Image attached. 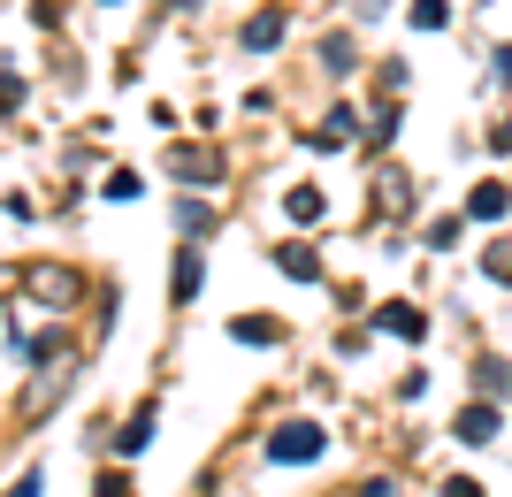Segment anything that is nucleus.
Listing matches in <instances>:
<instances>
[{"label":"nucleus","instance_id":"10","mask_svg":"<svg viewBox=\"0 0 512 497\" xmlns=\"http://www.w3.org/2000/svg\"><path fill=\"white\" fill-rule=\"evenodd\" d=\"M245 46H253V54H268V46H283V16H276V8L245 23Z\"/></svg>","mask_w":512,"mask_h":497},{"label":"nucleus","instance_id":"12","mask_svg":"<svg viewBox=\"0 0 512 497\" xmlns=\"http://www.w3.org/2000/svg\"><path fill=\"white\" fill-rule=\"evenodd\" d=\"M444 23H451L444 0H413V31H444Z\"/></svg>","mask_w":512,"mask_h":497},{"label":"nucleus","instance_id":"21","mask_svg":"<svg viewBox=\"0 0 512 497\" xmlns=\"http://www.w3.org/2000/svg\"><path fill=\"white\" fill-rule=\"evenodd\" d=\"M497 77H505V85H512V46H497Z\"/></svg>","mask_w":512,"mask_h":497},{"label":"nucleus","instance_id":"7","mask_svg":"<svg viewBox=\"0 0 512 497\" xmlns=\"http://www.w3.org/2000/svg\"><path fill=\"white\" fill-rule=\"evenodd\" d=\"M321 207H329V199H321L314 184H291V192H283V215L291 222H321Z\"/></svg>","mask_w":512,"mask_h":497},{"label":"nucleus","instance_id":"16","mask_svg":"<svg viewBox=\"0 0 512 497\" xmlns=\"http://www.w3.org/2000/svg\"><path fill=\"white\" fill-rule=\"evenodd\" d=\"M482 390H490V398H505V390H512V375L497 368V360H482Z\"/></svg>","mask_w":512,"mask_h":497},{"label":"nucleus","instance_id":"17","mask_svg":"<svg viewBox=\"0 0 512 497\" xmlns=\"http://www.w3.org/2000/svg\"><path fill=\"white\" fill-rule=\"evenodd\" d=\"M482 268H490L497 283H512V245H490V260H482Z\"/></svg>","mask_w":512,"mask_h":497},{"label":"nucleus","instance_id":"14","mask_svg":"<svg viewBox=\"0 0 512 497\" xmlns=\"http://www.w3.org/2000/svg\"><path fill=\"white\" fill-rule=\"evenodd\" d=\"M428 245H436V253H451V245H459V215H444V222H428Z\"/></svg>","mask_w":512,"mask_h":497},{"label":"nucleus","instance_id":"19","mask_svg":"<svg viewBox=\"0 0 512 497\" xmlns=\"http://www.w3.org/2000/svg\"><path fill=\"white\" fill-rule=\"evenodd\" d=\"M444 497H490V490H482V482H467V475H451V482H444Z\"/></svg>","mask_w":512,"mask_h":497},{"label":"nucleus","instance_id":"3","mask_svg":"<svg viewBox=\"0 0 512 497\" xmlns=\"http://www.w3.org/2000/svg\"><path fill=\"white\" fill-rule=\"evenodd\" d=\"M199 276H207V253H199V245H184V253H176V306L199 299Z\"/></svg>","mask_w":512,"mask_h":497},{"label":"nucleus","instance_id":"13","mask_svg":"<svg viewBox=\"0 0 512 497\" xmlns=\"http://www.w3.org/2000/svg\"><path fill=\"white\" fill-rule=\"evenodd\" d=\"M31 291H46V299H69V291H77V283H69L62 268H39V276H31Z\"/></svg>","mask_w":512,"mask_h":497},{"label":"nucleus","instance_id":"9","mask_svg":"<svg viewBox=\"0 0 512 497\" xmlns=\"http://www.w3.org/2000/svg\"><path fill=\"white\" fill-rule=\"evenodd\" d=\"M146 444H153V406H146V413H130V421H123V436H115V452L130 459V452H146Z\"/></svg>","mask_w":512,"mask_h":497},{"label":"nucleus","instance_id":"8","mask_svg":"<svg viewBox=\"0 0 512 497\" xmlns=\"http://www.w3.org/2000/svg\"><path fill=\"white\" fill-rule=\"evenodd\" d=\"M276 260H283V276H291V283H314L321 276V253H314V245H283Z\"/></svg>","mask_w":512,"mask_h":497},{"label":"nucleus","instance_id":"18","mask_svg":"<svg viewBox=\"0 0 512 497\" xmlns=\"http://www.w3.org/2000/svg\"><path fill=\"white\" fill-rule=\"evenodd\" d=\"M8 497H46V475H39V467H31V475H16V482H8Z\"/></svg>","mask_w":512,"mask_h":497},{"label":"nucleus","instance_id":"4","mask_svg":"<svg viewBox=\"0 0 512 497\" xmlns=\"http://www.w3.org/2000/svg\"><path fill=\"white\" fill-rule=\"evenodd\" d=\"M375 329H383V337H428V314H413V306H383V314H375Z\"/></svg>","mask_w":512,"mask_h":497},{"label":"nucleus","instance_id":"22","mask_svg":"<svg viewBox=\"0 0 512 497\" xmlns=\"http://www.w3.org/2000/svg\"><path fill=\"white\" fill-rule=\"evenodd\" d=\"M360 497H398V490H390V482H367V490Z\"/></svg>","mask_w":512,"mask_h":497},{"label":"nucleus","instance_id":"15","mask_svg":"<svg viewBox=\"0 0 512 497\" xmlns=\"http://www.w3.org/2000/svg\"><path fill=\"white\" fill-rule=\"evenodd\" d=\"M321 62H329V69L344 77V69H352V39H329V46H321Z\"/></svg>","mask_w":512,"mask_h":497},{"label":"nucleus","instance_id":"2","mask_svg":"<svg viewBox=\"0 0 512 497\" xmlns=\"http://www.w3.org/2000/svg\"><path fill=\"white\" fill-rule=\"evenodd\" d=\"M451 436H459V444H490V436H497V406H490V398H482V406H467L459 421H451Z\"/></svg>","mask_w":512,"mask_h":497},{"label":"nucleus","instance_id":"20","mask_svg":"<svg viewBox=\"0 0 512 497\" xmlns=\"http://www.w3.org/2000/svg\"><path fill=\"white\" fill-rule=\"evenodd\" d=\"M100 497H130V482H123V475H107V482H100Z\"/></svg>","mask_w":512,"mask_h":497},{"label":"nucleus","instance_id":"1","mask_svg":"<svg viewBox=\"0 0 512 497\" xmlns=\"http://www.w3.org/2000/svg\"><path fill=\"white\" fill-rule=\"evenodd\" d=\"M321 452H329V429H314V421H283V429H268V459H276V467H314Z\"/></svg>","mask_w":512,"mask_h":497},{"label":"nucleus","instance_id":"5","mask_svg":"<svg viewBox=\"0 0 512 497\" xmlns=\"http://www.w3.org/2000/svg\"><path fill=\"white\" fill-rule=\"evenodd\" d=\"M230 337H237V345H283V322H268V314H237Z\"/></svg>","mask_w":512,"mask_h":497},{"label":"nucleus","instance_id":"6","mask_svg":"<svg viewBox=\"0 0 512 497\" xmlns=\"http://www.w3.org/2000/svg\"><path fill=\"white\" fill-rule=\"evenodd\" d=\"M505 207H512V192H505V184H474V192H467V215H474V222H497Z\"/></svg>","mask_w":512,"mask_h":497},{"label":"nucleus","instance_id":"11","mask_svg":"<svg viewBox=\"0 0 512 497\" xmlns=\"http://www.w3.org/2000/svg\"><path fill=\"white\" fill-rule=\"evenodd\" d=\"M169 169L176 176H222V161L214 153H169Z\"/></svg>","mask_w":512,"mask_h":497}]
</instances>
